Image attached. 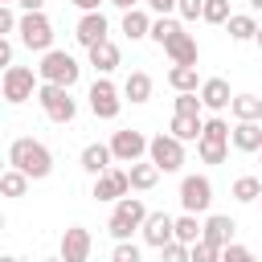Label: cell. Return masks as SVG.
<instances>
[{"mask_svg":"<svg viewBox=\"0 0 262 262\" xmlns=\"http://www.w3.org/2000/svg\"><path fill=\"white\" fill-rule=\"evenodd\" d=\"M8 164H12V168H20V172H25V176H33V180H41V176H49V172H53V156H49V147H45V143H37V139H29V135L12 139V147H8Z\"/></svg>","mask_w":262,"mask_h":262,"instance_id":"obj_1","label":"cell"},{"mask_svg":"<svg viewBox=\"0 0 262 262\" xmlns=\"http://www.w3.org/2000/svg\"><path fill=\"white\" fill-rule=\"evenodd\" d=\"M143 221H147V205L139 196H123V201H115V213H111L106 229H111L115 242H131V233L143 229Z\"/></svg>","mask_w":262,"mask_h":262,"instance_id":"obj_2","label":"cell"},{"mask_svg":"<svg viewBox=\"0 0 262 262\" xmlns=\"http://www.w3.org/2000/svg\"><path fill=\"white\" fill-rule=\"evenodd\" d=\"M37 74H41V82H53V86H74V82H78V74H82V66L74 61V53H66V49H49V53L41 57Z\"/></svg>","mask_w":262,"mask_h":262,"instance_id":"obj_3","label":"cell"},{"mask_svg":"<svg viewBox=\"0 0 262 262\" xmlns=\"http://www.w3.org/2000/svg\"><path fill=\"white\" fill-rule=\"evenodd\" d=\"M37 98H41V111H45L53 123H70V119L78 115V102L70 98V86H53V82H45V86L37 90Z\"/></svg>","mask_w":262,"mask_h":262,"instance_id":"obj_4","label":"cell"},{"mask_svg":"<svg viewBox=\"0 0 262 262\" xmlns=\"http://www.w3.org/2000/svg\"><path fill=\"white\" fill-rule=\"evenodd\" d=\"M147 160H151L160 172H180V164H184V139H176L172 131H168V135H156V139L147 143Z\"/></svg>","mask_w":262,"mask_h":262,"instance_id":"obj_5","label":"cell"},{"mask_svg":"<svg viewBox=\"0 0 262 262\" xmlns=\"http://www.w3.org/2000/svg\"><path fill=\"white\" fill-rule=\"evenodd\" d=\"M16 33H20V45H29V49L49 53V45H53V25H49L45 12H25L20 25H16Z\"/></svg>","mask_w":262,"mask_h":262,"instance_id":"obj_6","label":"cell"},{"mask_svg":"<svg viewBox=\"0 0 262 262\" xmlns=\"http://www.w3.org/2000/svg\"><path fill=\"white\" fill-rule=\"evenodd\" d=\"M0 90H4V102H25V98H33V90H37V82H33V70L29 66H8L4 70V78H0Z\"/></svg>","mask_w":262,"mask_h":262,"instance_id":"obj_7","label":"cell"},{"mask_svg":"<svg viewBox=\"0 0 262 262\" xmlns=\"http://www.w3.org/2000/svg\"><path fill=\"white\" fill-rule=\"evenodd\" d=\"M180 205H184V213H205V209L213 205V184H209V176H184V180H180Z\"/></svg>","mask_w":262,"mask_h":262,"instance_id":"obj_8","label":"cell"},{"mask_svg":"<svg viewBox=\"0 0 262 262\" xmlns=\"http://www.w3.org/2000/svg\"><path fill=\"white\" fill-rule=\"evenodd\" d=\"M131 192V172H123V168H106L102 176H94V201H123Z\"/></svg>","mask_w":262,"mask_h":262,"instance_id":"obj_9","label":"cell"},{"mask_svg":"<svg viewBox=\"0 0 262 262\" xmlns=\"http://www.w3.org/2000/svg\"><path fill=\"white\" fill-rule=\"evenodd\" d=\"M147 143H151V139H147L143 131H131V127L111 135V151H115V160H119V164H135V160L147 151Z\"/></svg>","mask_w":262,"mask_h":262,"instance_id":"obj_10","label":"cell"},{"mask_svg":"<svg viewBox=\"0 0 262 262\" xmlns=\"http://www.w3.org/2000/svg\"><path fill=\"white\" fill-rule=\"evenodd\" d=\"M119 106H123L119 90H115L106 78H94V86H90V111H94L98 119H115V115H119Z\"/></svg>","mask_w":262,"mask_h":262,"instance_id":"obj_11","label":"cell"},{"mask_svg":"<svg viewBox=\"0 0 262 262\" xmlns=\"http://www.w3.org/2000/svg\"><path fill=\"white\" fill-rule=\"evenodd\" d=\"M143 242L156 246V250H164L168 242H176V217H168V213H147V221H143Z\"/></svg>","mask_w":262,"mask_h":262,"instance_id":"obj_12","label":"cell"},{"mask_svg":"<svg viewBox=\"0 0 262 262\" xmlns=\"http://www.w3.org/2000/svg\"><path fill=\"white\" fill-rule=\"evenodd\" d=\"M90 229H82V225H70L66 233H61V258L66 262H90Z\"/></svg>","mask_w":262,"mask_h":262,"instance_id":"obj_13","label":"cell"},{"mask_svg":"<svg viewBox=\"0 0 262 262\" xmlns=\"http://www.w3.org/2000/svg\"><path fill=\"white\" fill-rule=\"evenodd\" d=\"M164 53L176 61V66H196V57H201V49H196V37L192 33H172L168 41H164Z\"/></svg>","mask_w":262,"mask_h":262,"instance_id":"obj_14","label":"cell"},{"mask_svg":"<svg viewBox=\"0 0 262 262\" xmlns=\"http://www.w3.org/2000/svg\"><path fill=\"white\" fill-rule=\"evenodd\" d=\"M106 16L102 12H86L82 20H78V29H74V37H78V45H86V49H94L98 41H106Z\"/></svg>","mask_w":262,"mask_h":262,"instance_id":"obj_15","label":"cell"},{"mask_svg":"<svg viewBox=\"0 0 262 262\" xmlns=\"http://www.w3.org/2000/svg\"><path fill=\"white\" fill-rule=\"evenodd\" d=\"M201 102H205L209 111H225V106L233 102L229 82H225V78H209V82H201Z\"/></svg>","mask_w":262,"mask_h":262,"instance_id":"obj_16","label":"cell"},{"mask_svg":"<svg viewBox=\"0 0 262 262\" xmlns=\"http://www.w3.org/2000/svg\"><path fill=\"white\" fill-rule=\"evenodd\" d=\"M111 160H115L111 143H86V147H82V168H86L90 176H102V172L111 168Z\"/></svg>","mask_w":262,"mask_h":262,"instance_id":"obj_17","label":"cell"},{"mask_svg":"<svg viewBox=\"0 0 262 262\" xmlns=\"http://www.w3.org/2000/svg\"><path fill=\"white\" fill-rule=\"evenodd\" d=\"M229 143L237 151H262V127L258 123H237L233 135H229Z\"/></svg>","mask_w":262,"mask_h":262,"instance_id":"obj_18","label":"cell"},{"mask_svg":"<svg viewBox=\"0 0 262 262\" xmlns=\"http://www.w3.org/2000/svg\"><path fill=\"white\" fill-rule=\"evenodd\" d=\"M233 229H237V225H233V217H221V213H217V217H209V221H205V242H213V246H221V250H225V246L233 242Z\"/></svg>","mask_w":262,"mask_h":262,"instance_id":"obj_19","label":"cell"},{"mask_svg":"<svg viewBox=\"0 0 262 262\" xmlns=\"http://www.w3.org/2000/svg\"><path fill=\"white\" fill-rule=\"evenodd\" d=\"M229 111H233L237 123H258V119H262V98H258V94H233Z\"/></svg>","mask_w":262,"mask_h":262,"instance_id":"obj_20","label":"cell"},{"mask_svg":"<svg viewBox=\"0 0 262 262\" xmlns=\"http://www.w3.org/2000/svg\"><path fill=\"white\" fill-rule=\"evenodd\" d=\"M90 66L98 70V74H111L115 66H119V45L106 37V41H98L94 49H90Z\"/></svg>","mask_w":262,"mask_h":262,"instance_id":"obj_21","label":"cell"},{"mask_svg":"<svg viewBox=\"0 0 262 262\" xmlns=\"http://www.w3.org/2000/svg\"><path fill=\"white\" fill-rule=\"evenodd\" d=\"M168 86H172L176 94H196V86H201L196 66H172V70H168Z\"/></svg>","mask_w":262,"mask_h":262,"instance_id":"obj_22","label":"cell"},{"mask_svg":"<svg viewBox=\"0 0 262 262\" xmlns=\"http://www.w3.org/2000/svg\"><path fill=\"white\" fill-rule=\"evenodd\" d=\"M123 94H127L131 102H147V98H151V78H147L143 70H131L127 82H123Z\"/></svg>","mask_w":262,"mask_h":262,"instance_id":"obj_23","label":"cell"},{"mask_svg":"<svg viewBox=\"0 0 262 262\" xmlns=\"http://www.w3.org/2000/svg\"><path fill=\"white\" fill-rule=\"evenodd\" d=\"M127 172H131V188H139V192L156 188V180H160V168H156L151 160H147V164H143V160H135V164H131Z\"/></svg>","mask_w":262,"mask_h":262,"instance_id":"obj_24","label":"cell"},{"mask_svg":"<svg viewBox=\"0 0 262 262\" xmlns=\"http://www.w3.org/2000/svg\"><path fill=\"white\" fill-rule=\"evenodd\" d=\"M205 237V225L196 221V213H184V217H176V242H184V246H196Z\"/></svg>","mask_w":262,"mask_h":262,"instance_id":"obj_25","label":"cell"},{"mask_svg":"<svg viewBox=\"0 0 262 262\" xmlns=\"http://www.w3.org/2000/svg\"><path fill=\"white\" fill-rule=\"evenodd\" d=\"M123 33H127L131 41H139V37H151V20H147V12H139V8L123 12Z\"/></svg>","mask_w":262,"mask_h":262,"instance_id":"obj_26","label":"cell"},{"mask_svg":"<svg viewBox=\"0 0 262 262\" xmlns=\"http://www.w3.org/2000/svg\"><path fill=\"white\" fill-rule=\"evenodd\" d=\"M201 131H205V123H201V115H176L172 119V135L176 139H201Z\"/></svg>","mask_w":262,"mask_h":262,"instance_id":"obj_27","label":"cell"},{"mask_svg":"<svg viewBox=\"0 0 262 262\" xmlns=\"http://www.w3.org/2000/svg\"><path fill=\"white\" fill-rule=\"evenodd\" d=\"M225 25H229V37H233V41H254V37H258V20H254V16H246V12L229 16Z\"/></svg>","mask_w":262,"mask_h":262,"instance_id":"obj_28","label":"cell"},{"mask_svg":"<svg viewBox=\"0 0 262 262\" xmlns=\"http://www.w3.org/2000/svg\"><path fill=\"white\" fill-rule=\"evenodd\" d=\"M29 180H33V176H25L20 168H8V172L0 176V192H4V196H25V192H29Z\"/></svg>","mask_w":262,"mask_h":262,"instance_id":"obj_29","label":"cell"},{"mask_svg":"<svg viewBox=\"0 0 262 262\" xmlns=\"http://www.w3.org/2000/svg\"><path fill=\"white\" fill-rule=\"evenodd\" d=\"M233 196H237L242 205L258 201V196H262V180H258V176H237V180H233Z\"/></svg>","mask_w":262,"mask_h":262,"instance_id":"obj_30","label":"cell"},{"mask_svg":"<svg viewBox=\"0 0 262 262\" xmlns=\"http://www.w3.org/2000/svg\"><path fill=\"white\" fill-rule=\"evenodd\" d=\"M196 151H201V160H205V164H225L229 143H209V139H196Z\"/></svg>","mask_w":262,"mask_h":262,"instance_id":"obj_31","label":"cell"},{"mask_svg":"<svg viewBox=\"0 0 262 262\" xmlns=\"http://www.w3.org/2000/svg\"><path fill=\"white\" fill-rule=\"evenodd\" d=\"M233 12H229V0H205V12H201V20H209V25H225Z\"/></svg>","mask_w":262,"mask_h":262,"instance_id":"obj_32","label":"cell"},{"mask_svg":"<svg viewBox=\"0 0 262 262\" xmlns=\"http://www.w3.org/2000/svg\"><path fill=\"white\" fill-rule=\"evenodd\" d=\"M229 135H233V131H229L225 119H209L205 131H201V139H209V143H229Z\"/></svg>","mask_w":262,"mask_h":262,"instance_id":"obj_33","label":"cell"},{"mask_svg":"<svg viewBox=\"0 0 262 262\" xmlns=\"http://www.w3.org/2000/svg\"><path fill=\"white\" fill-rule=\"evenodd\" d=\"M160 262H192V246H184V242H168V246L160 250Z\"/></svg>","mask_w":262,"mask_h":262,"instance_id":"obj_34","label":"cell"},{"mask_svg":"<svg viewBox=\"0 0 262 262\" xmlns=\"http://www.w3.org/2000/svg\"><path fill=\"white\" fill-rule=\"evenodd\" d=\"M172 33H180V25H176L172 16H160V20H151V41H156V45H164Z\"/></svg>","mask_w":262,"mask_h":262,"instance_id":"obj_35","label":"cell"},{"mask_svg":"<svg viewBox=\"0 0 262 262\" xmlns=\"http://www.w3.org/2000/svg\"><path fill=\"white\" fill-rule=\"evenodd\" d=\"M192 262H221V246H213V242H196L192 246Z\"/></svg>","mask_w":262,"mask_h":262,"instance_id":"obj_36","label":"cell"},{"mask_svg":"<svg viewBox=\"0 0 262 262\" xmlns=\"http://www.w3.org/2000/svg\"><path fill=\"white\" fill-rule=\"evenodd\" d=\"M111 262H139V246H135V242H115Z\"/></svg>","mask_w":262,"mask_h":262,"instance_id":"obj_37","label":"cell"},{"mask_svg":"<svg viewBox=\"0 0 262 262\" xmlns=\"http://www.w3.org/2000/svg\"><path fill=\"white\" fill-rule=\"evenodd\" d=\"M221 262H258V258H254V250H246V246L229 242V246L221 250Z\"/></svg>","mask_w":262,"mask_h":262,"instance_id":"obj_38","label":"cell"},{"mask_svg":"<svg viewBox=\"0 0 262 262\" xmlns=\"http://www.w3.org/2000/svg\"><path fill=\"white\" fill-rule=\"evenodd\" d=\"M201 94H176V115H201Z\"/></svg>","mask_w":262,"mask_h":262,"instance_id":"obj_39","label":"cell"},{"mask_svg":"<svg viewBox=\"0 0 262 262\" xmlns=\"http://www.w3.org/2000/svg\"><path fill=\"white\" fill-rule=\"evenodd\" d=\"M176 12H180L184 20H196V16L205 12V0H176Z\"/></svg>","mask_w":262,"mask_h":262,"instance_id":"obj_40","label":"cell"},{"mask_svg":"<svg viewBox=\"0 0 262 262\" xmlns=\"http://www.w3.org/2000/svg\"><path fill=\"white\" fill-rule=\"evenodd\" d=\"M16 25H20V20H16V12H12L8 4H0V33H12Z\"/></svg>","mask_w":262,"mask_h":262,"instance_id":"obj_41","label":"cell"},{"mask_svg":"<svg viewBox=\"0 0 262 262\" xmlns=\"http://www.w3.org/2000/svg\"><path fill=\"white\" fill-rule=\"evenodd\" d=\"M0 66H12V41L0 37Z\"/></svg>","mask_w":262,"mask_h":262,"instance_id":"obj_42","label":"cell"},{"mask_svg":"<svg viewBox=\"0 0 262 262\" xmlns=\"http://www.w3.org/2000/svg\"><path fill=\"white\" fill-rule=\"evenodd\" d=\"M147 4H151V8H156V12H160V16H168V12H172V8H176V0H147Z\"/></svg>","mask_w":262,"mask_h":262,"instance_id":"obj_43","label":"cell"},{"mask_svg":"<svg viewBox=\"0 0 262 262\" xmlns=\"http://www.w3.org/2000/svg\"><path fill=\"white\" fill-rule=\"evenodd\" d=\"M16 4H20L25 12H41V8H45V0H16Z\"/></svg>","mask_w":262,"mask_h":262,"instance_id":"obj_44","label":"cell"},{"mask_svg":"<svg viewBox=\"0 0 262 262\" xmlns=\"http://www.w3.org/2000/svg\"><path fill=\"white\" fill-rule=\"evenodd\" d=\"M70 4H78L82 12H98V4H102V0H70Z\"/></svg>","mask_w":262,"mask_h":262,"instance_id":"obj_45","label":"cell"},{"mask_svg":"<svg viewBox=\"0 0 262 262\" xmlns=\"http://www.w3.org/2000/svg\"><path fill=\"white\" fill-rule=\"evenodd\" d=\"M111 4H115V8H123V12H131V8L139 4V0H111Z\"/></svg>","mask_w":262,"mask_h":262,"instance_id":"obj_46","label":"cell"},{"mask_svg":"<svg viewBox=\"0 0 262 262\" xmlns=\"http://www.w3.org/2000/svg\"><path fill=\"white\" fill-rule=\"evenodd\" d=\"M0 262H20V258H12V254H8V258H0Z\"/></svg>","mask_w":262,"mask_h":262,"instance_id":"obj_47","label":"cell"},{"mask_svg":"<svg viewBox=\"0 0 262 262\" xmlns=\"http://www.w3.org/2000/svg\"><path fill=\"white\" fill-rule=\"evenodd\" d=\"M45 262H66V258H61V254H57V258H45Z\"/></svg>","mask_w":262,"mask_h":262,"instance_id":"obj_48","label":"cell"},{"mask_svg":"<svg viewBox=\"0 0 262 262\" xmlns=\"http://www.w3.org/2000/svg\"><path fill=\"white\" fill-rule=\"evenodd\" d=\"M250 8H262V0H250Z\"/></svg>","mask_w":262,"mask_h":262,"instance_id":"obj_49","label":"cell"},{"mask_svg":"<svg viewBox=\"0 0 262 262\" xmlns=\"http://www.w3.org/2000/svg\"><path fill=\"white\" fill-rule=\"evenodd\" d=\"M254 41H258V45H262V29H258V37H254Z\"/></svg>","mask_w":262,"mask_h":262,"instance_id":"obj_50","label":"cell"},{"mask_svg":"<svg viewBox=\"0 0 262 262\" xmlns=\"http://www.w3.org/2000/svg\"><path fill=\"white\" fill-rule=\"evenodd\" d=\"M0 4H16V0H0Z\"/></svg>","mask_w":262,"mask_h":262,"instance_id":"obj_51","label":"cell"},{"mask_svg":"<svg viewBox=\"0 0 262 262\" xmlns=\"http://www.w3.org/2000/svg\"><path fill=\"white\" fill-rule=\"evenodd\" d=\"M258 201H262V196H258Z\"/></svg>","mask_w":262,"mask_h":262,"instance_id":"obj_52","label":"cell"},{"mask_svg":"<svg viewBox=\"0 0 262 262\" xmlns=\"http://www.w3.org/2000/svg\"><path fill=\"white\" fill-rule=\"evenodd\" d=\"M258 156H262V151H258Z\"/></svg>","mask_w":262,"mask_h":262,"instance_id":"obj_53","label":"cell"}]
</instances>
